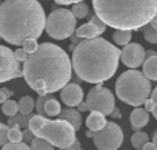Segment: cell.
Returning a JSON list of instances; mask_svg holds the SVG:
<instances>
[{
    "instance_id": "obj_4",
    "label": "cell",
    "mask_w": 157,
    "mask_h": 150,
    "mask_svg": "<svg viewBox=\"0 0 157 150\" xmlns=\"http://www.w3.org/2000/svg\"><path fill=\"white\" fill-rule=\"evenodd\" d=\"M96 14L116 30H142L157 14V0H93Z\"/></svg>"
},
{
    "instance_id": "obj_36",
    "label": "cell",
    "mask_w": 157,
    "mask_h": 150,
    "mask_svg": "<svg viewBox=\"0 0 157 150\" xmlns=\"http://www.w3.org/2000/svg\"><path fill=\"white\" fill-rule=\"evenodd\" d=\"M34 136H36V135H34V133L29 130V127H28V128L23 132V141H25V142H28V144H29V142L34 139Z\"/></svg>"
},
{
    "instance_id": "obj_44",
    "label": "cell",
    "mask_w": 157,
    "mask_h": 150,
    "mask_svg": "<svg viewBox=\"0 0 157 150\" xmlns=\"http://www.w3.org/2000/svg\"><path fill=\"white\" fill-rule=\"evenodd\" d=\"M85 136H86V138H91V139H93V136H94V132H93V130L90 128V130H88V132L85 133Z\"/></svg>"
},
{
    "instance_id": "obj_25",
    "label": "cell",
    "mask_w": 157,
    "mask_h": 150,
    "mask_svg": "<svg viewBox=\"0 0 157 150\" xmlns=\"http://www.w3.org/2000/svg\"><path fill=\"white\" fill-rule=\"evenodd\" d=\"M71 11L74 13V16H75L77 19H85V17L90 14V8H88V5H86L85 2H77V3H74Z\"/></svg>"
},
{
    "instance_id": "obj_27",
    "label": "cell",
    "mask_w": 157,
    "mask_h": 150,
    "mask_svg": "<svg viewBox=\"0 0 157 150\" xmlns=\"http://www.w3.org/2000/svg\"><path fill=\"white\" fill-rule=\"evenodd\" d=\"M2 150H31V145L25 141L20 142H6L5 145H2Z\"/></svg>"
},
{
    "instance_id": "obj_38",
    "label": "cell",
    "mask_w": 157,
    "mask_h": 150,
    "mask_svg": "<svg viewBox=\"0 0 157 150\" xmlns=\"http://www.w3.org/2000/svg\"><path fill=\"white\" fill-rule=\"evenodd\" d=\"M77 148H80V141H78V139H75L71 145H68L65 148H59V150H77Z\"/></svg>"
},
{
    "instance_id": "obj_11",
    "label": "cell",
    "mask_w": 157,
    "mask_h": 150,
    "mask_svg": "<svg viewBox=\"0 0 157 150\" xmlns=\"http://www.w3.org/2000/svg\"><path fill=\"white\" fill-rule=\"evenodd\" d=\"M146 59V51L140 43H128L123 47V50L120 51V60L123 65H126L128 68H137L140 65H143Z\"/></svg>"
},
{
    "instance_id": "obj_2",
    "label": "cell",
    "mask_w": 157,
    "mask_h": 150,
    "mask_svg": "<svg viewBox=\"0 0 157 150\" xmlns=\"http://www.w3.org/2000/svg\"><path fill=\"white\" fill-rule=\"evenodd\" d=\"M119 60L120 50L99 36L82 39L72 50V68L75 76L90 84L111 79L117 71Z\"/></svg>"
},
{
    "instance_id": "obj_1",
    "label": "cell",
    "mask_w": 157,
    "mask_h": 150,
    "mask_svg": "<svg viewBox=\"0 0 157 150\" xmlns=\"http://www.w3.org/2000/svg\"><path fill=\"white\" fill-rule=\"evenodd\" d=\"M72 76V60L63 48L56 43H40L23 62V78L39 95L60 91Z\"/></svg>"
},
{
    "instance_id": "obj_12",
    "label": "cell",
    "mask_w": 157,
    "mask_h": 150,
    "mask_svg": "<svg viewBox=\"0 0 157 150\" xmlns=\"http://www.w3.org/2000/svg\"><path fill=\"white\" fill-rule=\"evenodd\" d=\"M60 98L63 101L65 105L68 107H77L83 101V90L82 87L78 85L77 82H71V84H66L62 91H60Z\"/></svg>"
},
{
    "instance_id": "obj_31",
    "label": "cell",
    "mask_w": 157,
    "mask_h": 150,
    "mask_svg": "<svg viewBox=\"0 0 157 150\" xmlns=\"http://www.w3.org/2000/svg\"><path fill=\"white\" fill-rule=\"evenodd\" d=\"M23 50L28 53V54H31V53H34L37 48H39V43H37V39H28V40H25L23 42Z\"/></svg>"
},
{
    "instance_id": "obj_46",
    "label": "cell",
    "mask_w": 157,
    "mask_h": 150,
    "mask_svg": "<svg viewBox=\"0 0 157 150\" xmlns=\"http://www.w3.org/2000/svg\"><path fill=\"white\" fill-rule=\"evenodd\" d=\"M154 54H155V53H154V51H151V50H148V51H146V57H148V56H154Z\"/></svg>"
},
{
    "instance_id": "obj_39",
    "label": "cell",
    "mask_w": 157,
    "mask_h": 150,
    "mask_svg": "<svg viewBox=\"0 0 157 150\" xmlns=\"http://www.w3.org/2000/svg\"><path fill=\"white\" fill-rule=\"evenodd\" d=\"M109 116H111L113 119H119V118H122V111H120V108H117V107H116V108L111 111V115H109Z\"/></svg>"
},
{
    "instance_id": "obj_28",
    "label": "cell",
    "mask_w": 157,
    "mask_h": 150,
    "mask_svg": "<svg viewBox=\"0 0 157 150\" xmlns=\"http://www.w3.org/2000/svg\"><path fill=\"white\" fill-rule=\"evenodd\" d=\"M8 138H10V141H11V142H20V141H23V132L20 130V127H19V125L10 127Z\"/></svg>"
},
{
    "instance_id": "obj_41",
    "label": "cell",
    "mask_w": 157,
    "mask_h": 150,
    "mask_svg": "<svg viewBox=\"0 0 157 150\" xmlns=\"http://www.w3.org/2000/svg\"><path fill=\"white\" fill-rule=\"evenodd\" d=\"M142 150H157V145H155L154 142H149V141H148V142L142 147Z\"/></svg>"
},
{
    "instance_id": "obj_33",
    "label": "cell",
    "mask_w": 157,
    "mask_h": 150,
    "mask_svg": "<svg viewBox=\"0 0 157 150\" xmlns=\"http://www.w3.org/2000/svg\"><path fill=\"white\" fill-rule=\"evenodd\" d=\"M149 98H151V101H152V111H151V113H152V116L157 119V87L152 90V93H151Z\"/></svg>"
},
{
    "instance_id": "obj_6",
    "label": "cell",
    "mask_w": 157,
    "mask_h": 150,
    "mask_svg": "<svg viewBox=\"0 0 157 150\" xmlns=\"http://www.w3.org/2000/svg\"><path fill=\"white\" fill-rule=\"evenodd\" d=\"M75 128L71 122H68L66 119H48L45 118V121L42 122V125L39 127V130L34 133L36 136H40L46 141H49L54 147L59 148H65L68 145H71L77 138H75Z\"/></svg>"
},
{
    "instance_id": "obj_29",
    "label": "cell",
    "mask_w": 157,
    "mask_h": 150,
    "mask_svg": "<svg viewBox=\"0 0 157 150\" xmlns=\"http://www.w3.org/2000/svg\"><path fill=\"white\" fill-rule=\"evenodd\" d=\"M8 133H10V125H8V124H3V122H0V147L5 145L6 142H10Z\"/></svg>"
},
{
    "instance_id": "obj_37",
    "label": "cell",
    "mask_w": 157,
    "mask_h": 150,
    "mask_svg": "<svg viewBox=\"0 0 157 150\" xmlns=\"http://www.w3.org/2000/svg\"><path fill=\"white\" fill-rule=\"evenodd\" d=\"M54 2L59 5H74L77 2H85V0H54Z\"/></svg>"
},
{
    "instance_id": "obj_45",
    "label": "cell",
    "mask_w": 157,
    "mask_h": 150,
    "mask_svg": "<svg viewBox=\"0 0 157 150\" xmlns=\"http://www.w3.org/2000/svg\"><path fill=\"white\" fill-rule=\"evenodd\" d=\"M152 142L157 145V130H154V133H152Z\"/></svg>"
},
{
    "instance_id": "obj_17",
    "label": "cell",
    "mask_w": 157,
    "mask_h": 150,
    "mask_svg": "<svg viewBox=\"0 0 157 150\" xmlns=\"http://www.w3.org/2000/svg\"><path fill=\"white\" fill-rule=\"evenodd\" d=\"M143 73L151 81H157V54L148 56L143 62Z\"/></svg>"
},
{
    "instance_id": "obj_24",
    "label": "cell",
    "mask_w": 157,
    "mask_h": 150,
    "mask_svg": "<svg viewBox=\"0 0 157 150\" xmlns=\"http://www.w3.org/2000/svg\"><path fill=\"white\" fill-rule=\"evenodd\" d=\"M2 111H3V115H6L8 118L17 115V113H19V102H16V101H13V99H6V101L2 104Z\"/></svg>"
},
{
    "instance_id": "obj_42",
    "label": "cell",
    "mask_w": 157,
    "mask_h": 150,
    "mask_svg": "<svg viewBox=\"0 0 157 150\" xmlns=\"http://www.w3.org/2000/svg\"><path fill=\"white\" fill-rule=\"evenodd\" d=\"M143 105H145V108H146V110H148L149 113L152 111V101H151V98H149V99H146Z\"/></svg>"
},
{
    "instance_id": "obj_43",
    "label": "cell",
    "mask_w": 157,
    "mask_h": 150,
    "mask_svg": "<svg viewBox=\"0 0 157 150\" xmlns=\"http://www.w3.org/2000/svg\"><path fill=\"white\" fill-rule=\"evenodd\" d=\"M149 23H151V25H152V26H154V28L157 30V14H155V16H154V17L151 19V22H149Z\"/></svg>"
},
{
    "instance_id": "obj_15",
    "label": "cell",
    "mask_w": 157,
    "mask_h": 150,
    "mask_svg": "<svg viewBox=\"0 0 157 150\" xmlns=\"http://www.w3.org/2000/svg\"><path fill=\"white\" fill-rule=\"evenodd\" d=\"M106 115H103L102 111H97V110H93L90 113V116L86 118V125L88 128H91L93 132H97V130H102L105 125H106V119H105Z\"/></svg>"
},
{
    "instance_id": "obj_8",
    "label": "cell",
    "mask_w": 157,
    "mask_h": 150,
    "mask_svg": "<svg viewBox=\"0 0 157 150\" xmlns=\"http://www.w3.org/2000/svg\"><path fill=\"white\" fill-rule=\"evenodd\" d=\"M93 141L97 150H117L123 144V132L117 122H106L102 130L94 132Z\"/></svg>"
},
{
    "instance_id": "obj_35",
    "label": "cell",
    "mask_w": 157,
    "mask_h": 150,
    "mask_svg": "<svg viewBox=\"0 0 157 150\" xmlns=\"http://www.w3.org/2000/svg\"><path fill=\"white\" fill-rule=\"evenodd\" d=\"M14 53H16V57L19 59V62H25V60L28 59V56H29V54L23 50V47H22V48H17Z\"/></svg>"
},
{
    "instance_id": "obj_40",
    "label": "cell",
    "mask_w": 157,
    "mask_h": 150,
    "mask_svg": "<svg viewBox=\"0 0 157 150\" xmlns=\"http://www.w3.org/2000/svg\"><path fill=\"white\" fill-rule=\"evenodd\" d=\"M77 110H80V111H90V107L86 104V101H82L80 104L77 105Z\"/></svg>"
},
{
    "instance_id": "obj_18",
    "label": "cell",
    "mask_w": 157,
    "mask_h": 150,
    "mask_svg": "<svg viewBox=\"0 0 157 150\" xmlns=\"http://www.w3.org/2000/svg\"><path fill=\"white\" fill-rule=\"evenodd\" d=\"M31 118H33V113H29V115H23V113H20V111H19L17 115L10 116V119H8V125H10V127L19 125L20 128H22V127H28V125H29Z\"/></svg>"
},
{
    "instance_id": "obj_22",
    "label": "cell",
    "mask_w": 157,
    "mask_h": 150,
    "mask_svg": "<svg viewBox=\"0 0 157 150\" xmlns=\"http://www.w3.org/2000/svg\"><path fill=\"white\" fill-rule=\"evenodd\" d=\"M60 111H62V107H60V102L57 99L49 98L45 102V113H46V116H59Z\"/></svg>"
},
{
    "instance_id": "obj_48",
    "label": "cell",
    "mask_w": 157,
    "mask_h": 150,
    "mask_svg": "<svg viewBox=\"0 0 157 150\" xmlns=\"http://www.w3.org/2000/svg\"><path fill=\"white\" fill-rule=\"evenodd\" d=\"M77 150H83V148H77Z\"/></svg>"
},
{
    "instance_id": "obj_26",
    "label": "cell",
    "mask_w": 157,
    "mask_h": 150,
    "mask_svg": "<svg viewBox=\"0 0 157 150\" xmlns=\"http://www.w3.org/2000/svg\"><path fill=\"white\" fill-rule=\"evenodd\" d=\"M142 33H143V37L146 42L149 43H157V30L151 25V23H146L143 28H142Z\"/></svg>"
},
{
    "instance_id": "obj_47",
    "label": "cell",
    "mask_w": 157,
    "mask_h": 150,
    "mask_svg": "<svg viewBox=\"0 0 157 150\" xmlns=\"http://www.w3.org/2000/svg\"><path fill=\"white\" fill-rule=\"evenodd\" d=\"M2 39H3V37H2V34H0V40H2Z\"/></svg>"
},
{
    "instance_id": "obj_10",
    "label": "cell",
    "mask_w": 157,
    "mask_h": 150,
    "mask_svg": "<svg viewBox=\"0 0 157 150\" xmlns=\"http://www.w3.org/2000/svg\"><path fill=\"white\" fill-rule=\"evenodd\" d=\"M22 76L23 70L20 68V62L16 57V53L8 47L0 45V84Z\"/></svg>"
},
{
    "instance_id": "obj_5",
    "label": "cell",
    "mask_w": 157,
    "mask_h": 150,
    "mask_svg": "<svg viewBox=\"0 0 157 150\" xmlns=\"http://www.w3.org/2000/svg\"><path fill=\"white\" fill-rule=\"evenodd\" d=\"M151 93V79L145 76L143 71L136 68L123 71L116 81V95L128 105L140 107L146 99H149Z\"/></svg>"
},
{
    "instance_id": "obj_13",
    "label": "cell",
    "mask_w": 157,
    "mask_h": 150,
    "mask_svg": "<svg viewBox=\"0 0 157 150\" xmlns=\"http://www.w3.org/2000/svg\"><path fill=\"white\" fill-rule=\"evenodd\" d=\"M129 122H131V127L134 130H140L142 127L148 125L149 122V111L143 107H136L131 115H129Z\"/></svg>"
},
{
    "instance_id": "obj_3",
    "label": "cell",
    "mask_w": 157,
    "mask_h": 150,
    "mask_svg": "<svg viewBox=\"0 0 157 150\" xmlns=\"http://www.w3.org/2000/svg\"><path fill=\"white\" fill-rule=\"evenodd\" d=\"M45 26L46 16L39 0H5L0 5V34L11 45L39 39Z\"/></svg>"
},
{
    "instance_id": "obj_34",
    "label": "cell",
    "mask_w": 157,
    "mask_h": 150,
    "mask_svg": "<svg viewBox=\"0 0 157 150\" xmlns=\"http://www.w3.org/2000/svg\"><path fill=\"white\" fill-rule=\"evenodd\" d=\"M10 98H13V91L10 90V88H0V104H3L6 99H10Z\"/></svg>"
},
{
    "instance_id": "obj_14",
    "label": "cell",
    "mask_w": 157,
    "mask_h": 150,
    "mask_svg": "<svg viewBox=\"0 0 157 150\" xmlns=\"http://www.w3.org/2000/svg\"><path fill=\"white\" fill-rule=\"evenodd\" d=\"M62 119H66L68 122H71L72 125H74V128L75 130H80V127H82V115H80V110H77V108H74V107H68L66 105V108H62V111H60V115H59Z\"/></svg>"
},
{
    "instance_id": "obj_7",
    "label": "cell",
    "mask_w": 157,
    "mask_h": 150,
    "mask_svg": "<svg viewBox=\"0 0 157 150\" xmlns=\"http://www.w3.org/2000/svg\"><path fill=\"white\" fill-rule=\"evenodd\" d=\"M75 23H77V17L74 16V13L69 10L60 8V10H54L46 17L45 31L48 33L49 37L56 40H65L75 33L77 30Z\"/></svg>"
},
{
    "instance_id": "obj_16",
    "label": "cell",
    "mask_w": 157,
    "mask_h": 150,
    "mask_svg": "<svg viewBox=\"0 0 157 150\" xmlns=\"http://www.w3.org/2000/svg\"><path fill=\"white\" fill-rule=\"evenodd\" d=\"M75 34L80 39H93V37H97L100 34V31L93 22H88V23H83L78 26L75 30Z\"/></svg>"
},
{
    "instance_id": "obj_20",
    "label": "cell",
    "mask_w": 157,
    "mask_h": 150,
    "mask_svg": "<svg viewBox=\"0 0 157 150\" xmlns=\"http://www.w3.org/2000/svg\"><path fill=\"white\" fill-rule=\"evenodd\" d=\"M149 141V135L145 132H136L131 136V144L134 147V150H142V147Z\"/></svg>"
},
{
    "instance_id": "obj_19",
    "label": "cell",
    "mask_w": 157,
    "mask_h": 150,
    "mask_svg": "<svg viewBox=\"0 0 157 150\" xmlns=\"http://www.w3.org/2000/svg\"><path fill=\"white\" fill-rule=\"evenodd\" d=\"M131 37H132V31L131 30H116L113 39L116 42V45L119 47H125L131 42Z\"/></svg>"
},
{
    "instance_id": "obj_23",
    "label": "cell",
    "mask_w": 157,
    "mask_h": 150,
    "mask_svg": "<svg viewBox=\"0 0 157 150\" xmlns=\"http://www.w3.org/2000/svg\"><path fill=\"white\" fill-rule=\"evenodd\" d=\"M29 145H31V150H54V145L40 136H34V139L29 142Z\"/></svg>"
},
{
    "instance_id": "obj_30",
    "label": "cell",
    "mask_w": 157,
    "mask_h": 150,
    "mask_svg": "<svg viewBox=\"0 0 157 150\" xmlns=\"http://www.w3.org/2000/svg\"><path fill=\"white\" fill-rule=\"evenodd\" d=\"M49 98H48V95H43V96H39L37 98V101H36V111L39 113V115H46L45 113V102L48 101Z\"/></svg>"
},
{
    "instance_id": "obj_21",
    "label": "cell",
    "mask_w": 157,
    "mask_h": 150,
    "mask_svg": "<svg viewBox=\"0 0 157 150\" xmlns=\"http://www.w3.org/2000/svg\"><path fill=\"white\" fill-rule=\"evenodd\" d=\"M34 108H36V101H34L31 96H23V98L19 101V111H20V113L29 115V113H33Z\"/></svg>"
},
{
    "instance_id": "obj_32",
    "label": "cell",
    "mask_w": 157,
    "mask_h": 150,
    "mask_svg": "<svg viewBox=\"0 0 157 150\" xmlns=\"http://www.w3.org/2000/svg\"><path fill=\"white\" fill-rule=\"evenodd\" d=\"M90 22H93V23H94V25H96V26L99 28L100 34H103V33L106 31V26H108V25H106V23H105V22H103V20H102V19H100V17L97 16V14H93V16H91V20H90Z\"/></svg>"
},
{
    "instance_id": "obj_9",
    "label": "cell",
    "mask_w": 157,
    "mask_h": 150,
    "mask_svg": "<svg viewBox=\"0 0 157 150\" xmlns=\"http://www.w3.org/2000/svg\"><path fill=\"white\" fill-rule=\"evenodd\" d=\"M86 104L90 107V111L97 110L102 111L103 115H111V111L116 108V98L109 88L103 87L102 82H99L96 87H93L88 91Z\"/></svg>"
}]
</instances>
